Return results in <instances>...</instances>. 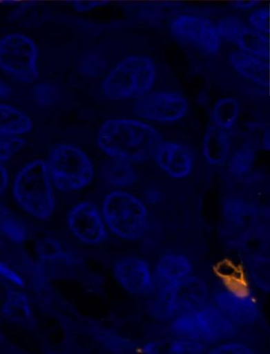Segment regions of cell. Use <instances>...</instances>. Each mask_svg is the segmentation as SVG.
<instances>
[{"label": "cell", "mask_w": 270, "mask_h": 354, "mask_svg": "<svg viewBox=\"0 0 270 354\" xmlns=\"http://www.w3.org/2000/svg\"><path fill=\"white\" fill-rule=\"evenodd\" d=\"M173 82L162 59L153 53H128L110 65L101 77L99 90L110 102H134Z\"/></svg>", "instance_id": "6da1fadb"}, {"label": "cell", "mask_w": 270, "mask_h": 354, "mask_svg": "<svg viewBox=\"0 0 270 354\" xmlns=\"http://www.w3.org/2000/svg\"><path fill=\"white\" fill-rule=\"evenodd\" d=\"M164 138L159 127L136 118H113L101 123L95 143L107 158L133 164L151 161Z\"/></svg>", "instance_id": "7a4b0ae2"}, {"label": "cell", "mask_w": 270, "mask_h": 354, "mask_svg": "<svg viewBox=\"0 0 270 354\" xmlns=\"http://www.w3.org/2000/svg\"><path fill=\"white\" fill-rule=\"evenodd\" d=\"M12 192L17 205L29 216L41 221L53 216L54 184L46 160L36 158L26 163L14 177Z\"/></svg>", "instance_id": "3957f363"}, {"label": "cell", "mask_w": 270, "mask_h": 354, "mask_svg": "<svg viewBox=\"0 0 270 354\" xmlns=\"http://www.w3.org/2000/svg\"><path fill=\"white\" fill-rule=\"evenodd\" d=\"M108 231L121 241L142 240L150 226L149 209L144 201L124 189H114L104 196L100 207Z\"/></svg>", "instance_id": "277c9868"}, {"label": "cell", "mask_w": 270, "mask_h": 354, "mask_svg": "<svg viewBox=\"0 0 270 354\" xmlns=\"http://www.w3.org/2000/svg\"><path fill=\"white\" fill-rule=\"evenodd\" d=\"M168 30L180 46L206 64H211L223 49L215 17L207 14L194 11L174 13L168 22Z\"/></svg>", "instance_id": "5b68a950"}, {"label": "cell", "mask_w": 270, "mask_h": 354, "mask_svg": "<svg viewBox=\"0 0 270 354\" xmlns=\"http://www.w3.org/2000/svg\"><path fill=\"white\" fill-rule=\"evenodd\" d=\"M52 183L61 192H81L95 179V167L83 149L60 143L52 147L46 160Z\"/></svg>", "instance_id": "8992f818"}, {"label": "cell", "mask_w": 270, "mask_h": 354, "mask_svg": "<svg viewBox=\"0 0 270 354\" xmlns=\"http://www.w3.org/2000/svg\"><path fill=\"white\" fill-rule=\"evenodd\" d=\"M0 72L15 82L33 85L41 77V51L29 35L8 32L0 37Z\"/></svg>", "instance_id": "52a82bcc"}, {"label": "cell", "mask_w": 270, "mask_h": 354, "mask_svg": "<svg viewBox=\"0 0 270 354\" xmlns=\"http://www.w3.org/2000/svg\"><path fill=\"white\" fill-rule=\"evenodd\" d=\"M135 118L155 127H171L185 120L191 104L186 95L173 86L151 91L132 103Z\"/></svg>", "instance_id": "ba28073f"}, {"label": "cell", "mask_w": 270, "mask_h": 354, "mask_svg": "<svg viewBox=\"0 0 270 354\" xmlns=\"http://www.w3.org/2000/svg\"><path fill=\"white\" fill-rule=\"evenodd\" d=\"M210 65L222 71L223 79L229 77V82L269 95V61L224 44L220 55Z\"/></svg>", "instance_id": "9c48e42d"}, {"label": "cell", "mask_w": 270, "mask_h": 354, "mask_svg": "<svg viewBox=\"0 0 270 354\" xmlns=\"http://www.w3.org/2000/svg\"><path fill=\"white\" fill-rule=\"evenodd\" d=\"M210 289L204 279L191 275L178 281L163 284L155 300L156 313L168 319L208 303Z\"/></svg>", "instance_id": "30bf717a"}, {"label": "cell", "mask_w": 270, "mask_h": 354, "mask_svg": "<svg viewBox=\"0 0 270 354\" xmlns=\"http://www.w3.org/2000/svg\"><path fill=\"white\" fill-rule=\"evenodd\" d=\"M213 304L238 326H250L259 319L260 308L255 292L243 283H230L216 290Z\"/></svg>", "instance_id": "8fae6325"}, {"label": "cell", "mask_w": 270, "mask_h": 354, "mask_svg": "<svg viewBox=\"0 0 270 354\" xmlns=\"http://www.w3.org/2000/svg\"><path fill=\"white\" fill-rule=\"evenodd\" d=\"M216 28L224 44L266 61L270 60L269 37L249 28L240 13L215 19Z\"/></svg>", "instance_id": "7c38bea8"}, {"label": "cell", "mask_w": 270, "mask_h": 354, "mask_svg": "<svg viewBox=\"0 0 270 354\" xmlns=\"http://www.w3.org/2000/svg\"><path fill=\"white\" fill-rule=\"evenodd\" d=\"M151 161L169 179L181 181L193 174L197 158L194 149L184 141L164 137L155 147Z\"/></svg>", "instance_id": "4fadbf2b"}, {"label": "cell", "mask_w": 270, "mask_h": 354, "mask_svg": "<svg viewBox=\"0 0 270 354\" xmlns=\"http://www.w3.org/2000/svg\"><path fill=\"white\" fill-rule=\"evenodd\" d=\"M67 225L73 236L86 245H101L109 233L100 207L92 201L78 203L69 210Z\"/></svg>", "instance_id": "5bb4252c"}, {"label": "cell", "mask_w": 270, "mask_h": 354, "mask_svg": "<svg viewBox=\"0 0 270 354\" xmlns=\"http://www.w3.org/2000/svg\"><path fill=\"white\" fill-rule=\"evenodd\" d=\"M113 276L117 284L131 295L147 297L155 290L153 268L139 257H126L117 261L113 267Z\"/></svg>", "instance_id": "9a60e30c"}, {"label": "cell", "mask_w": 270, "mask_h": 354, "mask_svg": "<svg viewBox=\"0 0 270 354\" xmlns=\"http://www.w3.org/2000/svg\"><path fill=\"white\" fill-rule=\"evenodd\" d=\"M233 145V132L218 128L210 123L200 141V157L208 166L216 168L224 167Z\"/></svg>", "instance_id": "2e32d148"}, {"label": "cell", "mask_w": 270, "mask_h": 354, "mask_svg": "<svg viewBox=\"0 0 270 354\" xmlns=\"http://www.w3.org/2000/svg\"><path fill=\"white\" fill-rule=\"evenodd\" d=\"M195 266L189 257L182 252H171L163 254L157 260L153 271L155 279L163 284H169L193 275Z\"/></svg>", "instance_id": "e0dca14e"}, {"label": "cell", "mask_w": 270, "mask_h": 354, "mask_svg": "<svg viewBox=\"0 0 270 354\" xmlns=\"http://www.w3.org/2000/svg\"><path fill=\"white\" fill-rule=\"evenodd\" d=\"M258 145L247 140L233 145L231 155L224 167L233 179L246 178L254 171L257 163Z\"/></svg>", "instance_id": "ac0fdd59"}, {"label": "cell", "mask_w": 270, "mask_h": 354, "mask_svg": "<svg viewBox=\"0 0 270 354\" xmlns=\"http://www.w3.org/2000/svg\"><path fill=\"white\" fill-rule=\"evenodd\" d=\"M132 162L122 159L107 158L100 167V175L104 183L115 189L133 187L138 180L137 168Z\"/></svg>", "instance_id": "d6986e66"}, {"label": "cell", "mask_w": 270, "mask_h": 354, "mask_svg": "<svg viewBox=\"0 0 270 354\" xmlns=\"http://www.w3.org/2000/svg\"><path fill=\"white\" fill-rule=\"evenodd\" d=\"M31 116L15 105L0 102V136L24 137L34 131Z\"/></svg>", "instance_id": "ffe728a7"}, {"label": "cell", "mask_w": 270, "mask_h": 354, "mask_svg": "<svg viewBox=\"0 0 270 354\" xmlns=\"http://www.w3.org/2000/svg\"><path fill=\"white\" fill-rule=\"evenodd\" d=\"M2 313L6 320L17 325L28 326L33 322L30 299L21 288L13 287L6 292Z\"/></svg>", "instance_id": "44dd1931"}, {"label": "cell", "mask_w": 270, "mask_h": 354, "mask_svg": "<svg viewBox=\"0 0 270 354\" xmlns=\"http://www.w3.org/2000/svg\"><path fill=\"white\" fill-rule=\"evenodd\" d=\"M242 113L241 103L237 97L224 95L217 99L211 109V123L225 131L237 127Z\"/></svg>", "instance_id": "7402d4cb"}, {"label": "cell", "mask_w": 270, "mask_h": 354, "mask_svg": "<svg viewBox=\"0 0 270 354\" xmlns=\"http://www.w3.org/2000/svg\"><path fill=\"white\" fill-rule=\"evenodd\" d=\"M246 275L252 287L264 294L269 293L270 263L267 257H252L247 263Z\"/></svg>", "instance_id": "603a6c76"}, {"label": "cell", "mask_w": 270, "mask_h": 354, "mask_svg": "<svg viewBox=\"0 0 270 354\" xmlns=\"http://www.w3.org/2000/svg\"><path fill=\"white\" fill-rule=\"evenodd\" d=\"M35 249L39 258L46 261H62L67 257L63 245L54 237H40Z\"/></svg>", "instance_id": "cb8c5ba5"}, {"label": "cell", "mask_w": 270, "mask_h": 354, "mask_svg": "<svg viewBox=\"0 0 270 354\" xmlns=\"http://www.w3.org/2000/svg\"><path fill=\"white\" fill-rule=\"evenodd\" d=\"M242 19L255 31L269 37V6L262 3L253 10L241 13Z\"/></svg>", "instance_id": "d4e9b609"}, {"label": "cell", "mask_w": 270, "mask_h": 354, "mask_svg": "<svg viewBox=\"0 0 270 354\" xmlns=\"http://www.w3.org/2000/svg\"><path fill=\"white\" fill-rule=\"evenodd\" d=\"M32 88V99L41 108L55 105L60 99L59 88L50 82H37Z\"/></svg>", "instance_id": "484cf974"}, {"label": "cell", "mask_w": 270, "mask_h": 354, "mask_svg": "<svg viewBox=\"0 0 270 354\" xmlns=\"http://www.w3.org/2000/svg\"><path fill=\"white\" fill-rule=\"evenodd\" d=\"M0 232L15 243H22L28 240L27 227L19 220L8 216L6 214L0 217Z\"/></svg>", "instance_id": "4316f807"}, {"label": "cell", "mask_w": 270, "mask_h": 354, "mask_svg": "<svg viewBox=\"0 0 270 354\" xmlns=\"http://www.w3.org/2000/svg\"><path fill=\"white\" fill-rule=\"evenodd\" d=\"M108 60L99 52H93L85 56L81 61L79 68L84 76L89 77H100L109 68Z\"/></svg>", "instance_id": "83f0119b"}, {"label": "cell", "mask_w": 270, "mask_h": 354, "mask_svg": "<svg viewBox=\"0 0 270 354\" xmlns=\"http://www.w3.org/2000/svg\"><path fill=\"white\" fill-rule=\"evenodd\" d=\"M27 145L24 137L0 136V162H11Z\"/></svg>", "instance_id": "f1b7e54d"}, {"label": "cell", "mask_w": 270, "mask_h": 354, "mask_svg": "<svg viewBox=\"0 0 270 354\" xmlns=\"http://www.w3.org/2000/svg\"><path fill=\"white\" fill-rule=\"evenodd\" d=\"M207 350L205 343L193 339L176 337L168 340L167 353L169 354H202Z\"/></svg>", "instance_id": "f546056e"}, {"label": "cell", "mask_w": 270, "mask_h": 354, "mask_svg": "<svg viewBox=\"0 0 270 354\" xmlns=\"http://www.w3.org/2000/svg\"><path fill=\"white\" fill-rule=\"evenodd\" d=\"M207 353L212 354H254L255 350L249 344L240 342L226 340L218 343Z\"/></svg>", "instance_id": "4dcf8cb0"}, {"label": "cell", "mask_w": 270, "mask_h": 354, "mask_svg": "<svg viewBox=\"0 0 270 354\" xmlns=\"http://www.w3.org/2000/svg\"><path fill=\"white\" fill-rule=\"evenodd\" d=\"M0 277L10 283L15 288L22 289L25 286V281L21 274L10 265L1 261H0Z\"/></svg>", "instance_id": "1f68e13d"}, {"label": "cell", "mask_w": 270, "mask_h": 354, "mask_svg": "<svg viewBox=\"0 0 270 354\" xmlns=\"http://www.w3.org/2000/svg\"><path fill=\"white\" fill-rule=\"evenodd\" d=\"M72 6L75 12L77 13H85L88 12L97 8L106 6L110 3V1H104V0H100V1H72Z\"/></svg>", "instance_id": "d6a6232c"}, {"label": "cell", "mask_w": 270, "mask_h": 354, "mask_svg": "<svg viewBox=\"0 0 270 354\" xmlns=\"http://www.w3.org/2000/svg\"><path fill=\"white\" fill-rule=\"evenodd\" d=\"M168 340L148 342L143 345L142 351L146 354L167 353Z\"/></svg>", "instance_id": "836d02e7"}, {"label": "cell", "mask_w": 270, "mask_h": 354, "mask_svg": "<svg viewBox=\"0 0 270 354\" xmlns=\"http://www.w3.org/2000/svg\"><path fill=\"white\" fill-rule=\"evenodd\" d=\"M263 1H258V0H250V1H233L229 3L232 10L238 12H247L253 10V8L262 4Z\"/></svg>", "instance_id": "e575fe53"}, {"label": "cell", "mask_w": 270, "mask_h": 354, "mask_svg": "<svg viewBox=\"0 0 270 354\" xmlns=\"http://www.w3.org/2000/svg\"><path fill=\"white\" fill-rule=\"evenodd\" d=\"M10 185V175L6 164L0 162V196L5 193Z\"/></svg>", "instance_id": "d590c367"}, {"label": "cell", "mask_w": 270, "mask_h": 354, "mask_svg": "<svg viewBox=\"0 0 270 354\" xmlns=\"http://www.w3.org/2000/svg\"><path fill=\"white\" fill-rule=\"evenodd\" d=\"M12 95V88L7 82L0 78V102L6 100Z\"/></svg>", "instance_id": "8d00e7d4"}, {"label": "cell", "mask_w": 270, "mask_h": 354, "mask_svg": "<svg viewBox=\"0 0 270 354\" xmlns=\"http://www.w3.org/2000/svg\"><path fill=\"white\" fill-rule=\"evenodd\" d=\"M269 128L264 129L261 133L260 140L258 141L259 149H262L264 151L268 152L270 149V138Z\"/></svg>", "instance_id": "74e56055"}, {"label": "cell", "mask_w": 270, "mask_h": 354, "mask_svg": "<svg viewBox=\"0 0 270 354\" xmlns=\"http://www.w3.org/2000/svg\"><path fill=\"white\" fill-rule=\"evenodd\" d=\"M145 199H143L146 203H147L148 201H151V203H158L161 194L158 191L154 190V189H151V190L148 191L146 193Z\"/></svg>", "instance_id": "f35d334b"}, {"label": "cell", "mask_w": 270, "mask_h": 354, "mask_svg": "<svg viewBox=\"0 0 270 354\" xmlns=\"http://www.w3.org/2000/svg\"><path fill=\"white\" fill-rule=\"evenodd\" d=\"M20 1H0V4L5 5V6H14L17 4H19Z\"/></svg>", "instance_id": "ab89813d"}, {"label": "cell", "mask_w": 270, "mask_h": 354, "mask_svg": "<svg viewBox=\"0 0 270 354\" xmlns=\"http://www.w3.org/2000/svg\"><path fill=\"white\" fill-rule=\"evenodd\" d=\"M3 215H5L3 209L0 207V217L3 216Z\"/></svg>", "instance_id": "60d3db41"}]
</instances>
